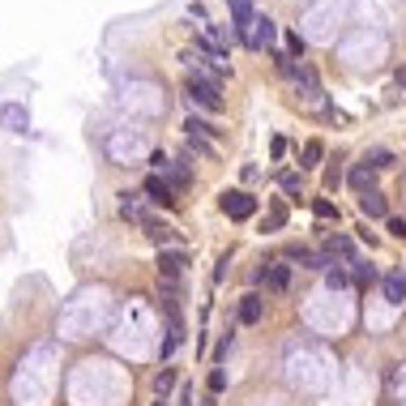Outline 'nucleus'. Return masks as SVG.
I'll return each instance as SVG.
<instances>
[{"label": "nucleus", "mask_w": 406, "mask_h": 406, "mask_svg": "<svg viewBox=\"0 0 406 406\" xmlns=\"http://www.w3.org/2000/svg\"><path fill=\"white\" fill-rule=\"evenodd\" d=\"M274 35H278V30H274V22H269V17H253V26L244 30V47H265V43H274Z\"/></svg>", "instance_id": "4"}, {"label": "nucleus", "mask_w": 406, "mask_h": 406, "mask_svg": "<svg viewBox=\"0 0 406 406\" xmlns=\"http://www.w3.org/2000/svg\"><path fill=\"white\" fill-rule=\"evenodd\" d=\"M163 176L172 180V188H184V184H188V167H184V163H172V167H167Z\"/></svg>", "instance_id": "16"}, {"label": "nucleus", "mask_w": 406, "mask_h": 406, "mask_svg": "<svg viewBox=\"0 0 406 406\" xmlns=\"http://www.w3.org/2000/svg\"><path fill=\"white\" fill-rule=\"evenodd\" d=\"M363 163L372 167V172H381V167H389V154H385V150H372V154H368Z\"/></svg>", "instance_id": "21"}, {"label": "nucleus", "mask_w": 406, "mask_h": 406, "mask_svg": "<svg viewBox=\"0 0 406 406\" xmlns=\"http://www.w3.org/2000/svg\"><path fill=\"white\" fill-rule=\"evenodd\" d=\"M338 184H343V167H325V188H338Z\"/></svg>", "instance_id": "24"}, {"label": "nucleus", "mask_w": 406, "mask_h": 406, "mask_svg": "<svg viewBox=\"0 0 406 406\" xmlns=\"http://www.w3.org/2000/svg\"><path fill=\"white\" fill-rule=\"evenodd\" d=\"M210 389H214V393H223V389H227V372H223V368H214V372H210Z\"/></svg>", "instance_id": "25"}, {"label": "nucleus", "mask_w": 406, "mask_h": 406, "mask_svg": "<svg viewBox=\"0 0 406 406\" xmlns=\"http://www.w3.org/2000/svg\"><path fill=\"white\" fill-rule=\"evenodd\" d=\"M265 227H269V231H283V227H287V206H278V201H274V206H269Z\"/></svg>", "instance_id": "17"}, {"label": "nucleus", "mask_w": 406, "mask_h": 406, "mask_svg": "<svg viewBox=\"0 0 406 406\" xmlns=\"http://www.w3.org/2000/svg\"><path fill=\"white\" fill-rule=\"evenodd\" d=\"M188 98H193V107H206V112H223V94H218V82H210V77H188Z\"/></svg>", "instance_id": "1"}, {"label": "nucleus", "mask_w": 406, "mask_h": 406, "mask_svg": "<svg viewBox=\"0 0 406 406\" xmlns=\"http://www.w3.org/2000/svg\"><path fill=\"white\" fill-rule=\"evenodd\" d=\"M355 265V278L359 283H377V269H372V265H363V261H351Z\"/></svg>", "instance_id": "20"}, {"label": "nucleus", "mask_w": 406, "mask_h": 406, "mask_svg": "<svg viewBox=\"0 0 406 406\" xmlns=\"http://www.w3.org/2000/svg\"><path fill=\"white\" fill-rule=\"evenodd\" d=\"M172 385H176V372H172V368H163L158 377H154V389H158V393H167Z\"/></svg>", "instance_id": "19"}, {"label": "nucleus", "mask_w": 406, "mask_h": 406, "mask_svg": "<svg viewBox=\"0 0 406 406\" xmlns=\"http://www.w3.org/2000/svg\"><path fill=\"white\" fill-rule=\"evenodd\" d=\"M313 214H317V218H338V210L329 206V201H325V197H321V201H317V206H313Z\"/></svg>", "instance_id": "26"}, {"label": "nucleus", "mask_w": 406, "mask_h": 406, "mask_svg": "<svg viewBox=\"0 0 406 406\" xmlns=\"http://www.w3.org/2000/svg\"><path fill=\"white\" fill-rule=\"evenodd\" d=\"M188 133H197V137H218V128H214L210 120H197V116L188 120Z\"/></svg>", "instance_id": "18"}, {"label": "nucleus", "mask_w": 406, "mask_h": 406, "mask_svg": "<svg viewBox=\"0 0 406 406\" xmlns=\"http://www.w3.org/2000/svg\"><path fill=\"white\" fill-rule=\"evenodd\" d=\"M154 406H167V402H154Z\"/></svg>", "instance_id": "32"}, {"label": "nucleus", "mask_w": 406, "mask_h": 406, "mask_svg": "<svg viewBox=\"0 0 406 406\" xmlns=\"http://www.w3.org/2000/svg\"><path fill=\"white\" fill-rule=\"evenodd\" d=\"M184 269H188V253H184V248H163V253H158V278L180 283Z\"/></svg>", "instance_id": "3"}, {"label": "nucleus", "mask_w": 406, "mask_h": 406, "mask_svg": "<svg viewBox=\"0 0 406 406\" xmlns=\"http://www.w3.org/2000/svg\"><path fill=\"white\" fill-rule=\"evenodd\" d=\"M146 197L154 201V206H172V201H176V188H172V180H167V176H150V180H146Z\"/></svg>", "instance_id": "5"}, {"label": "nucleus", "mask_w": 406, "mask_h": 406, "mask_svg": "<svg viewBox=\"0 0 406 406\" xmlns=\"http://www.w3.org/2000/svg\"><path fill=\"white\" fill-rule=\"evenodd\" d=\"M393 82H398V90H406V69H398V77H393Z\"/></svg>", "instance_id": "31"}, {"label": "nucleus", "mask_w": 406, "mask_h": 406, "mask_svg": "<svg viewBox=\"0 0 406 406\" xmlns=\"http://www.w3.org/2000/svg\"><path fill=\"white\" fill-rule=\"evenodd\" d=\"M150 163H154V172H167V167H172V158H167V154H163V150H158V154H154V158H150Z\"/></svg>", "instance_id": "30"}, {"label": "nucleus", "mask_w": 406, "mask_h": 406, "mask_svg": "<svg viewBox=\"0 0 406 406\" xmlns=\"http://www.w3.org/2000/svg\"><path fill=\"white\" fill-rule=\"evenodd\" d=\"M261 308H265L261 295H244V299H240V321H244V325H257V321H261Z\"/></svg>", "instance_id": "12"}, {"label": "nucleus", "mask_w": 406, "mask_h": 406, "mask_svg": "<svg viewBox=\"0 0 406 406\" xmlns=\"http://www.w3.org/2000/svg\"><path fill=\"white\" fill-rule=\"evenodd\" d=\"M325 253H329V257H343V261H355V244L347 240V235H329Z\"/></svg>", "instance_id": "13"}, {"label": "nucleus", "mask_w": 406, "mask_h": 406, "mask_svg": "<svg viewBox=\"0 0 406 406\" xmlns=\"http://www.w3.org/2000/svg\"><path fill=\"white\" fill-rule=\"evenodd\" d=\"M287 47H291V56H303V39L299 35H287Z\"/></svg>", "instance_id": "28"}, {"label": "nucleus", "mask_w": 406, "mask_h": 406, "mask_svg": "<svg viewBox=\"0 0 406 406\" xmlns=\"http://www.w3.org/2000/svg\"><path fill=\"white\" fill-rule=\"evenodd\" d=\"M359 210L368 214V218H385V197L372 188V193H359Z\"/></svg>", "instance_id": "8"}, {"label": "nucleus", "mask_w": 406, "mask_h": 406, "mask_svg": "<svg viewBox=\"0 0 406 406\" xmlns=\"http://www.w3.org/2000/svg\"><path fill=\"white\" fill-rule=\"evenodd\" d=\"M188 142H193V150H197V154H206V158H214V146H210L206 137H197V133H188Z\"/></svg>", "instance_id": "22"}, {"label": "nucleus", "mask_w": 406, "mask_h": 406, "mask_svg": "<svg viewBox=\"0 0 406 406\" xmlns=\"http://www.w3.org/2000/svg\"><path fill=\"white\" fill-rule=\"evenodd\" d=\"M120 214H124V218H133V223H142V227L150 223V214H146V206H142V201H137V197H133V193H124V201H120Z\"/></svg>", "instance_id": "10"}, {"label": "nucleus", "mask_w": 406, "mask_h": 406, "mask_svg": "<svg viewBox=\"0 0 406 406\" xmlns=\"http://www.w3.org/2000/svg\"><path fill=\"white\" fill-rule=\"evenodd\" d=\"M381 291H385L389 303H402V299H406V278H402V274H385V278H381Z\"/></svg>", "instance_id": "9"}, {"label": "nucleus", "mask_w": 406, "mask_h": 406, "mask_svg": "<svg viewBox=\"0 0 406 406\" xmlns=\"http://www.w3.org/2000/svg\"><path fill=\"white\" fill-rule=\"evenodd\" d=\"M321 142H303V150H299V167H317L321 163Z\"/></svg>", "instance_id": "15"}, {"label": "nucleus", "mask_w": 406, "mask_h": 406, "mask_svg": "<svg viewBox=\"0 0 406 406\" xmlns=\"http://www.w3.org/2000/svg\"><path fill=\"white\" fill-rule=\"evenodd\" d=\"M218 210L227 214V218H235V223H244V218H253L257 214V197H248V193H240V188H227L223 197H218Z\"/></svg>", "instance_id": "2"}, {"label": "nucleus", "mask_w": 406, "mask_h": 406, "mask_svg": "<svg viewBox=\"0 0 406 406\" xmlns=\"http://www.w3.org/2000/svg\"><path fill=\"white\" fill-rule=\"evenodd\" d=\"M283 188H287V193H299V176H295V172H287V176H283Z\"/></svg>", "instance_id": "29"}, {"label": "nucleus", "mask_w": 406, "mask_h": 406, "mask_svg": "<svg viewBox=\"0 0 406 406\" xmlns=\"http://www.w3.org/2000/svg\"><path fill=\"white\" fill-rule=\"evenodd\" d=\"M389 235H398V240H406V223H402V218H389Z\"/></svg>", "instance_id": "27"}, {"label": "nucleus", "mask_w": 406, "mask_h": 406, "mask_svg": "<svg viewBox=\"0 0 406 406\" xmlns=\"http://www.w3.org/2000/svg\"><path fill=\"white\" fill-rule=\"evenodd\" d=\"M146 235H150V240H154L158 248H167V244H172V240H176V227H167V223H158V218H150V223H146Z\"/></svg>", "instance_id": "11"}, {"label": "nucleus", "mask_w": 406, "mask_h": 406, "mask_svg": "<svg viewBox=\"0 0 406 406\" xmlns=\"http://www.w3.org/2000/svg\"><path fill=\"white\" fill-rule=\"evenodd\" d=\"M253 17H257V13H253V0H231V22H235L231 30H235L240 39H244V30L253 26Z\"/></svg>", "instance_id": "7"}, {"label": "nucleus", "mask_w": 406, "mask_h": 406, "mask_svg": "<svg viewBox=\"0 0 406 406\" xmlns=\"http://www.w3.org/2000/svg\"><path fill=\"white\" fill-rule=\"evenodd\" d=\"M351 188H355V193H372V167H368V163L351 167Z\"/></svg>", "instance_id": "14"}, {"label": "nucleus", "mask_w": 406, "mask_h": 406, "mask_svg": "<svg viewBox=\"0 0 406 406\" xmlns=\"http://www.w3.org/2000/svg\"><path fill=\"white\" fill-rule=\"evenodd\" d=\"M325 283L329 287H347L351 278H347V269H325Z\"/></svg>", "instance_id": "23"}, {"label": "nucleus", "mask_w": 406, "mask_h": 406, "mask_svg": "<svg viewBox=\"0 0 406 406\" xmlns=\"http://www.w3.org/2000/svg\"><path fill=\"white\" fill-rule=\"evenodd\" d=\"M265 287L269 291H287L291 287V265L287 261H269L265 265Z\"/></svg>", "instance_id": "6"}]
</instances>
